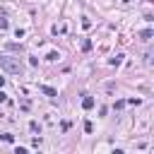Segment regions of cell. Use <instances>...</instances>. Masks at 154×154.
<instances>
[{
    "label": "cell",
    "mask_w": 154,
    "mask_h": 154,
    "mask_svg": "<svg viewBox=\"0 0 154 154\" xmlns=\"http://www.w3.org/2000/svg\"><path fill=\"white\" fill-rule=\"evenodd\" d=\"M0 67L7 70V72H12V75H19L22 72V65L17 60H12V58H0Z\"/></svg>",
    "instance_id": "cell-1"
},
{
    "label": "cell",
    "mask_w": 154,
    "mask_h": 154,
    "mask_svg": "<svg viewBox=\"0 0 154 154\" xmlns=\"http://www.w3.org/2000/svg\"><path fill=\"white\" fill-rule=\"evenodd\" d=\"M82 106H84V108H91V106H94V99H91V96H84V99H82Z\"/></svg>",
    "instance_id": "cell-2"
},
{
    "label": "cell",
    "mask_w": 154,
    "mask_h": 154,
    "mask_svg": "<svg viewBox=\"0 0 154 154\" xmlns=\"http://www.w3.org/2000/svg\"><path fill=\"white\" fill-rule=\"evenodd\" d=\"M140 38H142V41H149V38H152V29H144V31L140 34Z\"/></svg>",
    "instance_id": "cell-3"
},
{
    "label": "cell",
    "mask_w": 154,
    "mask_h": 154,
    "mask_svg": "<svg viewBox=\"0 0 154 154\" xmlns=\"http://www.w3.org/2000/svg\"><path fill=\"white\" fill-rule=\"evenodd\" d=\"M41 91H43V94H48V96H58V91H55V89H51V87H41Z\"/></svg>",
    "instance_id": "cell-4"
},
{
    "label": "cell",
    "mask_w": 154,
    "mask_h": 154,
    "mask_svg": "<svg viewBox=\"0 0 154 154\" xmlns=\"http://www.w3.org/2000/svg\"><path fill=\"white\" fill-rule=\"evenodd\" d=\"M0 140H2V142H12V135H10V132H2Z\"/></svg>",
    "instance_id": "cell-5"
},
{
    "label": "cell",
    "mask_w": 154,
    "mask_h": 154,
    "mask_svg": "<svg viewBox=\"0 0 154 154\" xmlns=\"http://www.w3.org/2000/svg\"><path fill=\"white\" fill-rule=\"evenodd\" d=\"M123 58H125V55H123V53H118V55H116V58H113V60H111V63H113V65H118V63H120V60H123Z\"/></svg>",
    "instance_id": "cell-6"
},
{
    "label": "cell",
    "mask_w": 154,
    "mask_h": 154,
    "mask_svg": "<svg viewBox=\"0 0 154 154\" xmlns=\"http://www.w3.org/2000/svg\"><path fill=\"white\" fill-rule=\"evenodd\" d=\"M5 99H7V96H5V94H2V91H0V103H2V101H5Z\"/></svg>",
    "instance_id": "cell-7"
},
{
    "label": "cell",
    "mask_w": 154,
    "mask_h": 154,
    "mask_svg": "<svg viewBox=\"0 0 154 154\" xmlns=\"http://www.w3.org/2000/svg\"><path fill=\"white\" fill-rule=\"evenodd\" d=\"M2 84H5V77H0V87H2Z\"/></svg>",
    "instance_id": "cell-8"
},
{
    "label": "cell",
    "mask_w": 154,
    "mask_h": 154,
    "mask_svg": "<svg viewBox=\"0 0 154 154\" xmlns=\"http://www.w3.org/2000/svg\"><path fill=\"white\" fill-rule=\"evenodd\" d=\"M144 2H152V0H144Z\"/></svg>",
    "instance_id": "cell-9"
}]
</instances>
